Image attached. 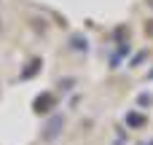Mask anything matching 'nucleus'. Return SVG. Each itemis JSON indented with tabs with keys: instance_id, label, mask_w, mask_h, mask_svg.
<instances>
[{
	"instance_id": "nucleus-1",
	"label": "nucleus",
	"mask_w": 153,
	"mask_h": 145,
	"mask_svg": "<svg viewBox=\"0 0 153 145\" xmlns=\"http://www.w3.org/2000/svg\"><path fill=\"white\" fill-rule=\"evenodd\" d=\"M56 105V100H54V94L51 91H46V94H40L35 102H32V108H35V113H46V110H51Z\"/></svg>"
},
{
	"instance_id": "nucleus-2",
	"label": "nucleus",
	"mask_w": 153,
	"mask_h": 145,
	"mask_svg": "<svg viewBox=\"0 0 153 145\" xmlns=\"http://www.w3.org/2000/svg\"><path fill=\"white\" fill-rule=\"evenodd\" d=\"M126 124H129V126H143V124H145V116H140V113H129V116H126Z\"/></svg>"
},
{
	"instance_id": "nucleus-3",
	"label": "nucleus",
	"mask_w": 153,
	"mask_h": 145,
	"mask_svg": "<svg viewBox=\"0 0 153 145\" xmlns=\"http://www.w3.org/2000/svg\"><path fill=\"white\" fill-rule=\"evenodd\" d=\"M38 70H40V59H32V62H30V67L22 73V78H30V75H35Z\"/></svg>"
},
{
	"instance_id": "nucleus-4",
	"label": "nucleus",
	"mask_w": 153,
	"mask_h": 145,
	"mask_svg": "<svg viewBox=\"0 0 153 145\" xmlns=\"http://www.w3.org/2000/svg\"><path fill=\"white\" fill-rule=\"evenodd\" d=\"M73 46H78V48H81V51H83V48H86V40H83V38H81V35H78V38H73Z\"/></svg>"
}]
</instances>
